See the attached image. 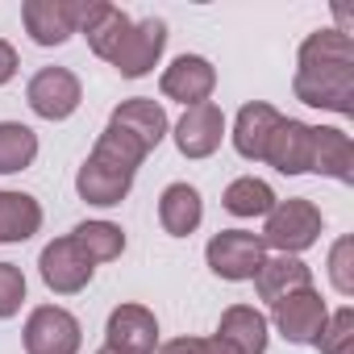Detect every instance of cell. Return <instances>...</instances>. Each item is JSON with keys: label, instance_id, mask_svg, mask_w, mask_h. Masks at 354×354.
I'll use <instances>...</instances> for the list:
<instances>
[{"label": "cell", "instance_id": "cell-20", "mask_svg": "<svg viewBox=\"0 0 354 354\" xmlns=\"http://www.w3.org/2000/svg\"><path fill=\"white\" fill-rule=\"evenodd\" d=\"M158 221L171 238H188L205 221V201L192 184H167L158 196Z\"/></svg>", "mask_w": 354, "mask_h": 354}, {"label": "cell", "instance_id": "cell-29", "mask_svg": "<svg viewBox=\"0 0 354 354\" xmlns=\"http://www.w3.org/2000/svg\"><path fill=\"white\" fill-rule=\"evenodd\" d=\"M158 354H238L225 337H175V342H162Z\"/></svg>", "mask_w": 354, "mask_h": 354}, {"label": "cell", "instance_id": "cell-22", "mask_svg": "<svg viewBox=\"0 0 354 354\" xmlns=\"http://www.w3.org/2000/svg\"><path fill=\"white\" fill-rule=\"evenodd\" d=\"M42 230V205L30 192H5L0 188V246L30 242Z\"/></svg>", "mask_w": 354, "mask_h": 354}, {"label": "cell", "instance_id": "cell-30", "mask_svg": "<svg viewBox=\"0 0 354 354\" xmlns=\"http://www.w3.org/2000/svg\"><path fill=\"white\" fill-rule=\"evenodd\" d=\"M13 75H17V50L0 38V84H9Z\"/></svg>", "mask_w": 354, "mask_h": 354}, {"label": "cell", "instance_id": "cell-14", "mask_svg": "<svg viewBox=\"0 0 354 354\" xmlns=\"http://www.w3.org/2000/svg\"><path fill=\"white\" fill-rule=\"evenodd\" d=\"M129 17L117 9V5H109V0H80V26H75V34H84L88 38V46L109 63L113 59V50L121 46V38L129 34Z\"/></svg>", "mask_w": 354, "mask_h": 354}, {"label": "cell", "instance_id": "cell-15", "mask_svg": "<svg viewBox=\"0 0 354 354\" xmlns=\"http://www.w3.org/2000/svg\"><path fill=\"white\" fill-rule=\"evenodd\" d=\"M263 162H271L279 175H304L313 167V125L296 121V117H283L267 142V154Z\"/></svg>", "mask_w": 354, "mask_h": 354}, {"label": "cell", "instance_id": "cell-6", "mask_svg": "<svg viewBox=\"0 0 354 354\" xmlns=\"http://www.w3.org/2000/svg\"><path fill=\"white\" fill-rule=\"evenodd\" d=\"M271 321H275V329H279L283 342H292V346H317V337H321V329L329 321V308H325V300H321L317 288H304V292H292V296L275 300L271 304Z\"/></svg>", "mask_w": 354, "mask_h": 354}, {"label": "cell", "instance_id": "cell-17", "mask_svg": "<svg viewBox=\"0 0 354 354\" xmlns=\"http://www.w3.org/2000/svg\"><path fill=\"white\" fill-rule=\"evenodd\" d=\"M109 125H117V129H125L133 142H142L146 146V154L167 138V109L158 104V100H150V96H133V100H121L117 109H113V117H109Z\"/></svg>", "mask_w": 354, "mask_h": 354}, {"label": "cell", "instance_id": "cell-10", "mask_svg": "<svg viewBox=\"0 0 354 354\" xmlns=\"http://www.w3.org/2000/svg\"><path fill=\"white\" fill-rule=\"evenodd\" d=\"M104 346L117 354H154L158 350V321L146 304H117L104 325Z\"/></svg>", "mask_w": 354, "mask_h": 354}, {"label": "cell", "instance_id": "cell-5", "mask_svg": "<svg viewBox=\"0 0 354 354\" xmlns=\"http://www.w3.org/2000/svg\"><path fill=\"white\" fill-rule=\"evenodd\" d=\"M26 354H80L84 346V329L75 321V313L59 308V304H38L26 317Z\"/></svg>", "mask_w": 354, "mask_h": 354}, {"label": "cell", "instance_id": "cell-19", "mask_svg": "<svg viewBox=\"0 0 354 354\" xmlns=\"http://www.w3.org/2000/svg\"><path fill=\"white\" fill-rule=\"evenodd\" d=\"M304 288H313V271L296 254H267L263 267L254 271V292L267 304H275V300H283L292 292H304Z\"/></svg>", "mask_w": 354, "mask_h": 354}, {"label": "cell", "instance_id": "cell-27", "mask_svg": "<svg viewBox=\"0 0 354 354\" xmlns=\"http://www.w3.org/2000/svg\"><path fill=\"white\" fill-rule=\"evenodd\" d=\"M21 300H26V275H21V267L0 263V321L17 317Z\"/></svg>", "mask_w": 354, "mask_h": 354}, {"label": "cell", "instance_id": "cell-4", "mask_svg": "<svg viewBox=\"0 0 354 354\" xmlns=\"http://www.w3.org/2000/svg\"><path fill=\"white\" fill-rule=\"evenodd\" d=\"M205 259H209V267H213L217 279L242 283V279H254V271H259L263 259H267V246H263V238L250 234V230H221V234L209 238Z\"/></svg>", "mask_w": 354, "mask_h": 354}, {"label": "cell", "instance_id": "cell-24", "mask_svg": "<svg viewBox=\"0 0 354 354\" xmlns=\"http://www.w3.org/2000/svg\"><path fill=\"white\" fill-rule=\"evenodd\" d=\"M38 158V133L21 121H0V175H17L34 167Z\"/></svg>", "mask_w": 354, "mask_h": 354}, {"label": "cell", "instance_id": "cell-2", "mask_svg": "<svg viewBox=\"0 0 354 354\" xmlns=\"http://www.w3.org/2000/svg\"><path fill=\"white\" fill-rule=\"evenodd\" d=\"M142 162H146V146L133 142L125 129L104 125V133L96 138L92 154L75 171V192H80V201H88L96 209L121 205L129 196V188H133V175H138Z\"/></svg>", "mask_w": 354, "mask_h": 354}, {"label": "cell", "instance_id": "cell-12", "mask_svg": "<svg viewBox=\"0 0 354 354\" xmlns=\"http://www.w3.org/2000/svg\"><path fill=\"white\" fill-rule=\"evenodd\" d=\"M21 21L38 46H63L80 26V0H26Z\"/></svg>", "mask_w": 354, "mask_h": 354}, {"label": "cell", "instance_id": "cell-11", "mask_svg": "<svg viewBox=\"0 0 354 354\" xmlns=\"http://www.w3.org/2000/svg\"><path fill=\"white\" fill-rule=\"evenodd\" d=\"M158 88H162L167 100H180L184 109H196V104H209V96L217 88V71L201 55H180V59L162 71Z\"/></svg>", "mask_w": 354, "mask_h": 354}, {"label": "cell", "instance_id": "cell-9", "mask_svg": "<svg viewBox=\"0 0 354 354\" xmlns=\"http://www.w3.org/2000/svg\"><path fill=\"white\" fill-rule=\"evenodd\" d=\"M162 50H167V26H162L158 17H146V21H133V26H129V34L121 38V46L113 50L109 63H113L125 80H142V75H150V71L158 67Z\"/></svg>", "mask_w": 354, "mask_h": 354}, {"label": "cell", "instance_id": "cell-28", "mask_svg": "<svg viewBox=\"0 0 354 354\" xmlns=\"http://www.w3.org/2000/svg\"><path fill=\"white\" fill-rule=\"evenodd\" d=\"M350 254H354V242L350 238H337L333 242V250H329V279H333V288L342 292V296H354V275H350Z\"/></svg>", "mask_w": 354, "mask_h": 354}, {"label": "cell", "instance_id": "cell-23", "mask_svg": "<svg viewBox=\"0 0 354 354\" xmlns=\"http://www.w3.org/2000/svg\"><path fill=\"white\" fill-rule=\"evenodd\" d=\"M71 242H75L80 254L96 267V263L121 259V250H125V230L113 225V221H80V225L71 230Z\"/></svg>", "mask_w": 354, "mask_h": 354}, {"label": "cell", "instance_id": "cell-31", "mask_svg": "<svg viewBox=\"0 0 354 354\" xmlns=\"http://www.w3.org/2000/svg\"><path fill=\"white\" fill-rule=\"evenodd\" d=\"M96 354H117V350H113V346H100V350H96Z\"/></svg>", "mask_w": 354, "mask_h": 354}, {"label": "cell", "instance_id": "cell-18", "mask_svg": "<svg viewBox=\"0 0 354 354\" xmlns=\"http://www.w3.org/2000/svg\"><path fill=\"white\" fill-rule=\"evenodd\" d=\"M317 175H329L337 184H350L354 180V142L346 129H333V125H313V167Z\"/></svg>", "mask_w": 354, "mask_h": 354}, {"label": "cell", "instance_id": "cell-26", "mask_svg": "<svg viewBox=\"0 0 354 354\" xmlns=\"http://www.w3.org/2000/svg\"><path fill=\"white\" fill-rule=\"evenodd\" d=\"M321 354H354V308H337L329 313L321 337H317Z\"/></svg>", "mask_w": 354, "mask_h": 354}, {"label": "cell", "instance_id": "cell-16", "mask_svg": "<svg viewBox=\"0 0 354 354\" xmlns=\"http://www.w3.org/2000/svg\"><path fill=\"white\" fill-rule=\"evenodd\" d=\"M283 121V113L275 109V104H267V100H250V104H242L238 109V121H234V150L242 154V158H250V162H263V154H267V142H271V133H275V125Z\"/></svg>", "mask_w": 354, "mask_h": 354}, {"label": "cell", "instance_id": "cell-1", "mask_svg": "<svg viewBox=\"0 0 354 354\" xmlns=\"http://www.w3.org/2000/svg\"><path fill=\"white\" fill-rule=\"evenodd\" d=\"M292 92L308 109L354 113V42L346 30H317L300 42Z\"/></svg>", "mask_w": 354, "mask_h": 354}, {"label": "cell", "instance_id": "cell-25", "mask_svg": "<svg viewBox=\"0 0 354 354\" xmlns=\"http://www.w3.org/2000/svg\"><path fill=\"white\" fill-rule=\"evenodd\" d=\"M275 201H279V196L271 192V184L254 180V175L234 180V184L225 188V196H221L225 213H234V217H267V213L275 209Z\"/></svg>", "mask_w": 354, "mask_h": 354}, {"label": "cell", "instance_id": "cell-13", "mask_svg": "<svg viewBox=\"0 0 354 354\" xmlns=\"http://www.w3.org/2000/svg\"><path fill=\"white\" fill-rule=\"evenodd\" d=\"M171 138H175L184 158H209V154H217V146L225 138V113L213 100L196 104V109H184V117H180Z\"/></svg>", "mask_w": 354, "mask_h": 354}, {"label": "cell", "instance_id": "cell-8", "mask_svg": "<svg viewBox=\"0 0 354 354\" xmlns=\"http://www.w3.org/2000/svg\"><path fill=\"white\" fill-rule=\"evenodd\" d=\"M38 271H42V283H46L55 296H75V292H84V288L92 283V275H96V267H92V263L80 254V246L71 242V234L42 246Z\"/></svg>", "mask_w": 354, "mask_h": 354}, {"label": "cell", "instance_id": "cell-7", "mask_svg": "<svg viewBox=\"0 0 354 354\" xmlns=\"http://www.w3.org/2000/svg\"><path fill=\"white\" fill-rule=\"evenodd\" d=\"M26 100L30 109L42 117V121H67L80 100H84V88H80V75L67 71V67H42L30 88H26Z\"/></svg>", "mask_w": 354, "mask_h": 354}, {"label": "cell", "instance_id": "cell-21", "mask_svg": "<svg viewBox=\"0 0 354 354\" xmlns=\"http://www.w3.org/2000/svg\"><path fill=\"white\" fill-rule=\"evenodd\" d=\"M267 317L254 304H230L217 321V337H225L238 354H267Z\"/></svg>", "mask_w": 354, "mask_h": 354}, {"label": "cell", "instance_id": "cell-3", "mask_svg": "<svg viewBox=\"0 0 354 354\" xmlns=\"http://www.w3.org/2000/svg\"><path fill=\"white\" fill-rule=\"evenodd\" d=\"M325 230V217L313 201L304 196H292V201H275V209L267 213V225H263V246L267 250H279V254H304Z\"/></svg>", "mask_w": 354, "mask_h": 354}]
</instances>
